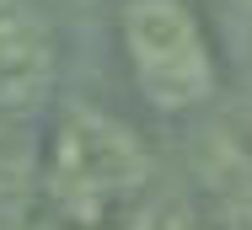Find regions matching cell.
<instances>
[{
    "mask_svg": "<svg viewBox=\"0 0 252 230\" xmlns=\"http://www.w3.org/2000/svg\"><path fill=\"white\" fill-rule=\"evenodd\" d=\"M59 81V27L43 0H0V118L49 107Z\"/></svg>",
    "mask_w": 252,
    "mask_h": 230,
    "instance_id": "3",
    "label": "cell"
},
{
    "mask_svg": "<svg viewBox=\"0 0 252 230\" xmlns=\"http://www.w3.org/2000/svg\"><path fill=\"white\" fill-rule=\"evenodd\" d=\"M151 150L129 123L86 102H64L54 113L43 144V193L64 225L118 230L151 198Z\"/></svg>",
    "mask_w": 252,
    "mask_h": 230,
    "instance_id": "1",
    "label": "cell"
},
{
    "mask_svg": "<svg viewBox=\"0 0 252 230\" xmlns=\"http://www.w3.org/2000/svg\"><path fill=\"white\" fill-rule=\"evenodd\" d=\"M225 5H236V11H252V0H225Z\"/></svg>",
    "mask_w": 252,
    "mask_h": 230,
    "instance_id": "4",
    "label": "cell"
},
{
    "mask_svg": "<svg viewBox=\"0 0 252 230\" xmlns=\"http://www.w3.org/2000/svg\"><path fill=\"white\" fill-rule=\"evenodd\" d=\"M118 48L140 102L161 118H188L215 96V43L193 0H124Z\"/></svg>",
    "mask_w": 252,
    "mask_h": 230,
    "instance_id": "2",
    "label": "cell"
}]
</instances>
